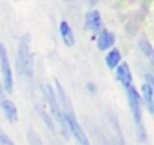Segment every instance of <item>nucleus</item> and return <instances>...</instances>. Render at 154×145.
<instances>
[{
	"label": "nucleus",
	"mask_w": 154,
	"mask_h": 145,
	"mask_svg": "<svg viewBox=\"0 0 154 145\" xmlns=\"http://www.w3.org/2000/svg\"><path fill=\"white\" fill-rule=\"evenodd\" d=\"M60 33H62V38H63L65 45H67V47H72V45H74V33H72L71 26H69L65 20L60 22Z\"/></svg>",
	"instance_id": "6e6552de"
},
{
	"label": "nucleus",
	"mask_w": 154,
	"mask_h": 145,
	"mask_svg": "<svg viewBox=\"0 0 154 145\" xmlns=\"http://www.w3.org/2000/svg\"><path fill=\"white\" fill-rule=\"evenodd\" d=\"M138 47H140V51L149 58V60H152V56H154V51H152V45L149 44V40L145 38V36H141L140 40H138Z\"/></svg>",
	"instance_id": "9b49d317"
},
{
	"label": "nucleus",
	"mask_w": 154,
	"mask_h": 145,
	"mask_svg": "<svg viewBox=\"0 0 154 145\" xmlns=\"http://www.w3.org/2000/svg\"><path fill=\"white\" fill-rule=\"evenodd\" d=\"M116 78L122 82V85H123V87H127V85H131V84H132V75H131L129 63L122 62V63L116 67Z\"/></svg>",
	"instance_id": "0eeeda50"
},
{
	"label": "nucleus",
	"mask_w": 154,
	"mask_h": 145,
	"mask_svg": "<svg viewBox=\"0 0 154 145\" xmlns=\"http://www.w3.org/2000/svg\"><path fill=\"white\" fill-rule=\"evenodd\" d=\"M27 140H29V145H42V141H40V138H38V134L31 129L29 132H27Z\"/></svg>",
	"instance_id": "ddd939ff"
},
{
	"label": "nucleus",
	"mask_w": 154,
	"mask_h": 145,
	"mask_svg": "<svg viewBox=\"0 0 154 145\" xmlns=\"http://www.w3.org/2000/svg\"><path fill=\"white\" fill-rule=\"evenodd\" d=\"M0 145H15V141H13L2 129H0Z\"/></svg>",
	"instance_id": "4468645a"
},
{
	"label": "nucleus",
	"mask_w": 154,
	"mask_h": 145,
	"mask_svg": "<svg viewBox=\"0 0 154 145\" xmlns=\"http://www.w3.org/2000/svg\"><path fill=\"white\" fill-rule=\"evenodd\" d=\"M85 27L91 31V33H100L103 29V24H102V17L96 9H91L87 15H85Z\"/></svg>",
	"instance_id": "39448f33"
},
{
	"label": "nucleus",
	"mask_w": 154,
	"mask_h": 145,
	"mask_svg": "<svg viewBox=\"0 0 154 145\" xmlns=\"http://www.w3.org/2000/svg\"><path fill=\"white\" fill-rule=\"evenodd\" d=\"M105 63H107V67L109 69H116L120 63H122V54H120V51L118 49H109V53H107V56H105Z\"/></svg>",
	"instance_id": "1a4fd4ad"
},
{
	"label": "nucleus",
	"mask_w": 154,
	"mask_h": 145,
	"mask_svg": "<svg viewBox=\"0 0 154 145\" xmlns=\"http://www.w3.org/2000/svg\"><path fill=\"white\" fill-rule=\"evenodd\" d=\"M141 93H143V98H145L147 111L152 114V113H154V103H152V85H149V84H143V85H141Z\"/></svg>",
	"instance_id": "9d476101"
},
{
	"label": "nucleus",
	"mask_w": 154,
	"mask_h": 145,
	"mask_svg": "<svg viewBox=\"0 0 154 145\" xmlns=\"http://www.w3.org/2000/svg\"><path fill=\"white\" fill-rule=\"evenodd\" d=\"M17 62H18V71L22 76L33 78V72H35V60H33V53L29 47V35L22 36L18 42V49H17Z\"/></svg>",
	"instance_id": "f03ea898"
},
{
	"label": "nucleus",
	"mask_w": 154,
	"mask_h": 145,
	"mask_svg": "<svg viewBox=\"0 0 154 145\" xmlns=\"http://www.w3.org/2000/svg\"><path fill=\"white\" fill-rule=\"evenodd\" d=\"M0 75H2V89L6 93L13 91V72H11V63H9V56L6 47L0 44Z\"/></svg>",
	"instance_id": "7ed1b4c3"
},
{
	"label": "nucleus",
	"mask_w": 154,
	"mask_h": 145,
	"mask_svg": "<svg viewBox=\"0 0 154 145\" xmlns=\"http://www.w3.org/2000/svg\"><path fill=\"white\" fill-rule=\"evenodd\" d=\"M36 111H38V114H40V118H42V122L45 123V127L51 131V132H54V122H53V118L49 116V113H45L40 105H36Z\"/></svg>",
	"instance_id": "f8f14e48"
},
{
	"label": "nucleus",
	"mask_w": 154,
	"mask_h": 145,
	"mask_svg": "<svg viewBox=\"0 0 154 145\" xmlns=\"http://www.w3.org/2000/svg\"><path fill=\"white\" fill-rule=\"evenodd\" d=\"M125 93H127V100H129V109L132 113V120H134L136 129H138V136L145 143L147 141V131H145V125H143V120H141V98H140V93L136 91V87L132 84L125 87Z\"/></svg>",
	"instance_id": "f257e3e1"
},
{
	"label": "nucleus",
	"mask_w": 154,
	"mask_h": 145,
	"mask_svg": "<svg viewBox=\"0 0 154 145\" xmlns=\"http://www.w3.org/2000/svg\"><path fill=\"white\" fill-rule=\"evenodd\" d=\"M0 109L4 111V114H6V118L11 122V123H15L17 120H18V113H17V107H15V103L6 96V91L2 89V84H0Z\"/></svg>",
	"instance_id": "20e7f679"
},
{
	"label": "nucleus",
	"mask_w": 154,
	"mask_h": 145,
	"mask_svg": "<svg viewBox=\"0 0 154 145\" xmlns=\"http://www.w3.org/2000/svg\"><path fill=\"white\" fill-rule=\"evenodd\" d=\"M114 42H116V36H114L112 31H109V29H102V31L98 33V38H96L98 49H102V51H109V49H112Z\"/></svg>",
	"instance_id": "423d86ee"
}]
</instances>
